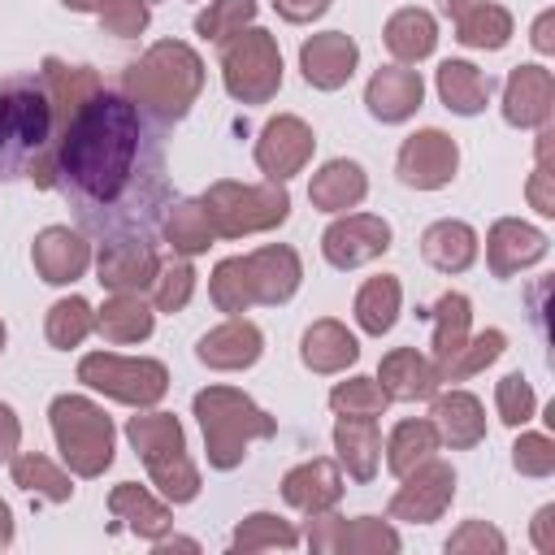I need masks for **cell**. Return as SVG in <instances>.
Instances as JSON below:
<instances>
[{"instance_id": "50", "label": "cell", "mask_w": 555, "mask_h": 555, "mask_svg": "<svg viewBox=\"0 0 555 555\" xmlns=\"http://www.w3.org/2000/svg\"><path fill=\"white\" fill-rule=\"evenodd\" d=\"M512 468L520 477H551L555 473V442L546 434H520L512 442Z\"/></svg>"}, {"instance_id": "31", "label": "cell", "mask_w": 555, "mask_h": 555, "mask_svg": "<svg viewBox=\"0 0 555 555\" xmlns=\"http://www.w3.org/2000/svg\"><path fill=\"white\" fill-rule=\"evenodd\" d=\"M382 39H386V52H390L399 65H416V61L434 56V48H438V22H434L429 9L408 4V9L390 13Z\"/></svg>"}, {"instance_id": "7", "label": "cell", "mask_w": 555, "mask_h": 555, "mask_svg": "<svg viewBox=\"0 0 555 555\" xmlns=\"http://www.w3.org/2000/svg\"><path fill=\"white\" fill-rule=\"evenodd\" d=\"M217 238H247V234H264L278 230L291 217V191L286 182H234L221 178L199 195Z\"/></svg>"}, {"instance_id": "13", "label": "cell", "mask_w": 555, "mask_h": 555, "mask_svg": "<svg viewBox=\"0 0 555 555\" xmlns=\"http://www.w3.org/2000/svg\"><path fill=\"white\" fill-rule=\"evenodd\" d=\"M395 169H399V182L403 186H416V191H442L455 169H460V143L438 130V126H425L416 134L403 139L399 156H395Z\"/></svg>"}, {"instance_id": "38", "label": "cell", "mask_w": 555, "mask_h": 555, "mask_svg": "<svg viewBox=\"0 0 555 555\" xmlns=\"http://www.w3.org/2000/svg\"><path fill=\"white\" fill-rule=\"evenodd\" d=\"M503 351H507V334H503V330L468 334L455 356H447L442 364H434V377H438V386H442V382H468V377H477L481 369H490Z\"/></svg>"}, {"instance_id": "40", "label": "cell", "mask_w": 555, "mask_h": 555, "mask_svg": "<svg viewBox=\"0 0 555 555\" xmlns=\"http://www.w3.org/2000/svg\"><path fill=\"white\" fill-rule=\"evenodd\" d=\"M399 546H403V538L395 525H386L377 516H356V520H338L330 555H395Z\"/></svg>"}, {"instance_id": "54", "label": "cell", "mask_w": 555, "mask_h": 555, "mask_svg": "<svg viewBox=\"0 0 555 555\" xmlns=\"http://www.w3.org/2000/svg\"><path fill=\"white\" fill-rule=\"evenodd\" d=\"M17 442H22V421L9 403H0V464L17 455Z\"/></svg>"}, {"instance_id": "19", "label": "cell", "mask_w": 555, "mask_h": 555, "mask_svg": "<svg viewBox=\"0 0 555 555\" xmlns=\"http://www.w3.org/2000/svg\"><path fill=\"white\" fill-rule=\"evenodd\" d=\"M30 260H35V273L48 286H69L91 269V243L69 225H48V230L35 234Z\"/></svg>"}, {"instance_id": "22", "label": "cell", "mask_w": 555, "mask_h": 555, "mask_svg": "<svg viewBox=\"0 0 555 555\" xmlns=\"http://www.w3.org/2000/svg\"><path fill=\"white\" fill-rule=\"evenodd\" d=\"M425 100V82H421V69H408V65H382L369 87H364V108L382 121V126H399L408 121Z\"/></svg>"}, {"instance_id": "52", "label": "cell", "mask_w": 555, "mask_h": 555, "mask_svg": "<svg viewBox=\"0 0 555 555\" xmlns=\"http://www.w3.org/2000/svg\"><path fill=\"white\" fill-rule=\"evenodd\" d=\"M551 165H538L533 173H529V186H525V195H529V204L542 212V217H555V186H551Z\"/></svg>"}, {"instance_id": "20", "label": "cell", "mask_w": 555, "mask_h": 555, "mask_svg": "<svg viewBox=\"0 0 555 555\" xmlns=\"http://www.w3.org/2000/svg\"><path fill=\"white\" fill-rule=\"evenodd\" d=\"M546 251H551V238L520 217H499L486 234V260H490L494 278H512V273L538 264Z\"/></svg>"}, {"instance_id": "32", "label": "cell", "mask_w": 555, "mask_h": 555, "mask_svg": "<svg viewBox=\"0 0 555 555\" xmlns=\"http://www.w3.org/2000/svg\"><path fill=\"white\" fill-rule=\"evenodd\" d=\"M434 82H438V100L460 117H477L490 104V91H494L490 74L477 69L473 61H442Z\"/></svg>"}, {"instance_id": "60", "label": "cell", "mask_w": 555, "mask_h": 555, "mask_svg": "<svg viewBox=\"0 0 555 555\" xmlns=\"http://www.w3.org/2000/svg\"><path fill=\"white\" fill-rule=\"evenodd\" d=\"M69 13H95L100 9V0H61Z\"/></svg>"}, {"instance_id": "9", "label": "cell", "mask_w": 555, "mask_h": 555, "mask_svg": "<svg viewBox=\"0 0 555 555\" xmlns=\"http://www.w3.org/2000/svg\"><path fill=\"white\" fill-rule=\"evenodd\" d=\"M78 382L100 390L104 399L126 403V408H156L169 395V369L147 356L91 351L78 360Z\"/></svg>"}, {"instance_id": "47", "label": "cell", "mask_w": 555, "mask_h": 555, "mask_svg": "<svg viewBox=\"0 0 555 555\" xmlns=\"http://www.w3.org/2000/svg\"><path fill=\"white\" fill-rule=\"evenodd\" d=\"M256 0H212L199 17H195V35L204 39H230L234 30L251 26L256 22Z\"/></svg>"}, {"instance_id": "6", "label": "cell", "mask_w": 555, "mask_h": 555, "mask_svg": "<svg viewBox=\"0 0 555 555\" xmlns=\"http://www.w3.org/2000/svg\"><path fill=\"white\" fill-rule=\"evenodd\" d=\"M48 425H52L56 451L69 464L74 477H100L113 464L117 429H113V416L95 399H87V395H56L48 403Z\"/></svg>"}, {"instance_id": "49", "label": "cell", "mask_w": 555, "mask_h": 555, "mask_svg": "<svg viewBox=\"0 0 555 555\" xmlns=\"http://www.w3.org/2000/svg\"><path fill=\"white\" fill-rule=\"evenodd\" d=\"M95 17H100V26H104L108 35H117V39H134V35L147 30L152 9H147V0H100Z\"/></svg>"}, {"instance_id": "24", "label": "cell", "mask_w": 555, "mask_h": 555, "mask_svg": "<svg viewBox=\"0 0 555 555\" xmlns=\"http://www.w3.org/2000/svg\"><path fill=\"white\" fill-rule=\"evenodd\" d=\"M434 408H429V421L438 429V442H447L451 451H468L486 438V408L477 395L468 390H434L429 395Z\"/></svg>"}, {"instance_id": "56", "label": "cell", "mask_w": 555, "mask_h": 555, "mask_svg": "<svg viewBox=\"0 0 555 555\" xmlns=\"http://www.w3.org/2000/svg\"><path fill=\"white\" fill-rule=\"evenodd\" d=\"M533 48H538L542 56L555 52V9L538 13V22H533Z\"/></svg>"}, {"instance_id": "43", "label": "cell", "mask_w": 555, "mask_h": 555, "mask_svg": "<svg viewBox=\"0 0 555 555\" xmlns=\"http://www.w3.org/2000/svg\"><path fill=\"white\" fill-rule=\"evenodd\" d=\"M95 330V308L82 299V295H65L48 308V321H43V334L56 351H69V347H82V338Z\"/></svg>"}, {"instance_id": "53", "label": "cell", "mask_w": 555, "mask_h": 555, "mask_svg": "<svg viewBox=\"0 0 555 555\" xmlns=\"http://www.w3.org/2000/svg\"><path fill=\"white\" fill-rule=\"evenodd\" d=\"M273 9H278L282 22L304 26V22H317V17L330 9V0H273Z\"/></svg>"}, {"instance_id": "25", "label": "cell", "mask_w": 555, "mask_h": 555, "mask_svg": "<svg viewBox=\"0 0 555 555\" xmlns=\"http://www.w3.org/2000/svg\"><path fill=\"white\" fill-rule=\"evenodd\" d=\"M108 512H113L117 529H130V533L143 538V542H156V538H165V533L173 529V512H169V503L156 499V494H152L147 486H139V481H121V486H113V494H108Z\"/></svg>"}, {"instance_id": "21", "label": "cell", "mask_w": 555, "mask_h": 555, "mask_svg": "<svg viewBox=\"0 0 555 555\" xmlns=\"http://www.w3.org/2000/svg\"><path fill=\"white\" fill-rule=\"evenodd\" d=\"M264 351V334L256 321L247 317H230L221 325H212L199 343H195V356L199 364L217 369V373H238V369H251Z\"/></svg>"}, {"instance_id": "45", "label": "cell", "mask_w": 555, "mask_h": 555, "mask_svg": "<svg viewBox=\"0 0 555 555\" xmlns=\"http://www.w3.org/2000/svg\"><path fill=\"white\" fill-rule=\"evenodd\" d=\"M152 308L156 312H182L186 304H191V295H195V269L186 264V256H178V260H160V273H156V282H152Z\"/></svg>"}, {"instance_id": "35", "label": "cell", "mask_w": 555, "mask_h": 555, "mask_svg": "<svg viewBox=\"0 0 555 555\" xmlns=\"http://www.w3.org/2000/svg\"><path fill=\"white\" fill-rule=\"evenodd\" d=\"M160 230H165V243L173 247V256H186V260L204 256L212 247V238H217V230H212V221H208L199 199H173L165 221H160Z\"/></svg>"}, {"instance_id": "58", "label": "cell", "mask_w": 555, "mask_h": 555, "mask_svg": "<svg viewBox=\"0 0 555 555\" xmlns=\"http://www.w3.org/2000/svg\"><path fill=\"white\" fill-rule=\"evenodd\" d=\"M477 4H481V0H438V9H442L451 22H455V17H464V13H468V9H477Z\"/></svg>"}, {"instance_id": "61", "label": "cell", "mask_w": 555, "mask_h": 555, "mask_svg": "<svg viewBox=\"0 0 555 555\" xmlns=\"http://www.w3.org/2000/svg\"><path fill=\"white\" fill-rule=\"evenodd\" d=\"M4 343H9V330H4V321H0V351H4Z\"/></svg>"}, {"instance_id": "42", "label": "cell", "mask_w": 555, "mask_h": 555, "mask_svg": "<svg viewBox=\"0 0 555 555\" xmlns=\"http://www.w3.org/2000/svg\"><path fill=\"white\" fill-rule=\"evenodd\" d=\"M230 546H234L238 555H256V551H291V546H299V529H295L291 520L273 516V512H251V516L238 520Z\"/></svg>"}, {"instance_id": "57", "label": "cell", "mask_w": 555, "mask_h": 555, "mask_svg": "<svg viewBox=\"0 0 555 555\" xmlns=\"http://www.w3.org/2000/svg\"><path fill=\"white\" fill-rule=\"evenodd\" d=\"M152 551H156V555H169V551H199V542H191V538H169V533H165V538L152 542Z\"/></svg>"}, {"instance_id": "3", "label": "cell", "mask_w": 555, "mask_h": 555, "mask_svg": "<svg viewBox=\"0 0 555 555\" xmlns=\"http://www.w3.org/2000/svg\"><path fill=\"white\" fill-rule=\"evenodd\" d=\"M199 91H204V61L182 39H160L121 69V95L160 126L182 121L199 100Z\"/></svg>"}, {"instance_id": "11", "label": "cell", "mask_w": 555, "mask_h": 555, "mask_svg": "<svg viewBox=\"0 0 555 555\" xmlns=\"http://www.w3.org/2000/svg\"><path fill=\"white\" fill-rule=\"evenodd\" d=\"M160 273V256L147 234H113L95 251V282L113 295H143Z\"/></svg>"}, {"instance_id": "27", "label": "cell", "mask_w": 555, "mask_h": 555, "mask_svg": "<svg viewBox=\"0 0 555 555\" xmlns=\"http://www.w3.org/2000/svg\"><path fill=\"white\" fill-rule=\"evenodd\" d=\"M299 360H304V369L330 377V373H343V369H351V364L360 360V343H356V334H351L343 321L321 317V321H312V325L304 330V338H299Z\"/></svg>"}, {"instance_id": "10", "label": "cell", "mask_w": 555, "mask_h": 555, "mask_svg": "<svg viewBox=\"0 0 555 555\" xmlns=\"http://www.w3.org/2000/svg\"><path fill=\"white\" fill-rule=\"evenodd\" d=\"M455 499V468L438 455H429L425 464H416L412 473H403V486L390 494L386 516L390 520H408V525H434Z\"/></svg>"}, {"instance_id": "36", "label": "cell", "mask_w": 555, "mask_h": 555, "mask_svg": "<svg viewBox=\"0 0 555 555\" xmlns=\"http://www.w3.org/2000/svg\"><path fill=\"white\" fill-rule=\"evenodd\" d=\"M429 321H434V343H429V360L442 364L447 356H455L464 347V338L473 334V304L468 295L460 291H447L438 295V304L429 308Z\"/></svg>"}, {"instance_id": "28", "label": "cell", "mask_w": 555, "mask_h": 555, "mask_svg": "<svg viewBox=\"0 0 555 555\" xmlns=\"http://www.w3.org/2000/svg\"><path fill=\"white\" fill-rule=\"evenodd\" d=\"M377 386L386 390L390 403H416V399H429L438 390V377H434V360L421 356L416 347H395L382 356L377 364Z\"/></svg>"}, {"instance_id": "23", "label": "cell", "mask_w": 555, "mask_h": 555, "mask_svg": "<svg viewBox=\"0 0 555 555\" xmlns=\"http://www.w3.org/2000/svg\"><path fill=\"white\" fill-rule=\"evenodd\" d=\"M282 499H286L295 512H304V516L338 507V499H343V468H338V460L317 455V460L295 464V468L282 477Z\"/></svg>"}, {"instance_id": "5", "label": "cell", "mask_w": 555, "mask_h": 555, "mask_svg": "<svg viewBox=\"0 0 555 555\" xmlns=\"http://www.w3.org/2000/svg\"><path fill=\"white\" fill-rule=\"evenodd\" d=\"M126 438L134 455L143 460L152 486L160 490L165 503H191L199 494V468L186 455V434L173 412H147L139 408L126 421Z\"/></svg>"}, {"instance_id": "1", "label": "cell", "mask_w": 555, "mask_h": 555, "mask_svg": "<svg viewBox=\"0 0 555 555\" xmlns=\"http://www.w3.org/2000/svg\"><path fill=\"white\" fill-rule=\"evenodd\" d=\"M52 186L95 238L147 234L165 208L160 134L121 91H95L52 147Z\"/></svg>"}, {"instance_id": "17", "label": "cell", "mask_w": 555, "mask_h": 555, "mask_svg": "<svg viewBox=\"0 0 555 555\" xmlns=\"http://www.w3.org/2000/svg\"><path fill=\"white\" fill-rule=\"evenodd\" d=\"M39 78H43L48 100H52V147H56V139L65 134V126L78 117V108H82L95 91H104V82H100V74H95L91 65H69V61H61V56H43ZM48 165H52V160H48Z\"/></svg>"}, {"instance_id": "55", "label": "cell", "mask_w": 555, "mask_h": 555, "mask_svg": "<svg viewBox=\"0 0 555 555\" xmlns=\"http://www.w3.org/2000/svg\"><path fill=\"white\" fill-rule=\"evenodd\" d=\"M533 546L542 555H555V503L538 507V516H533Z\"/></svg>"}, {"instance_id": "46", "label": "cell", "mask_w": 555, "mask_h": 555, "mask_svg": "<svg viewBox=\"0 0 555 555\" xmlns=\"http://www.w3.org/2000/svg\"><path fill=\"white\" fill-rule=\"evenodd\" d=\"M330 408L347 412V416H382L390 408V399L377 386V377H347L330 390Z\"/></svg>"}, {"instance_id": "8", "label": "cell", "mask_w": 555, "mask_h": 555, "mask_svg": "<svg viewBox=\"0 0 555 555\" xmlns=\"http://www.w3.org/2000/svg\"><path fill=\"white\" fill-rule=\"evenodd\" d=\"M221 82L238 104H269L282 91V48L264 26H243L221 39Z\"/></svg>"}, {"instance_id": "37", "label": "cell", "mask_w": 555, "mask_h": 555, "mask_svg": "<svg viewBox=\"0 0 555 555\" xmlns=\"http://www.w3.org/2000/svg\"><path fill=\"white\" fill-rule=\"evenodd\" d=\"M438 447H442V442H438L434 421H429V416H408V421H399V425L390 429V438H386V468H390L395 477H403V473H412L416 464H425Z\"/></svg>"}, {"instance_id": "4", "label": "cell", "mask_w": 555, "mask_h": 555, "mask_svg": "<svg viewBox=\"0 0 555 555\" xmlns=\"http://www.w3.org/2000/svg\"><path fill=\"white\" fill-rule=\"evenodd\" d=\"M195 421L204 434V455L217 473H230L247 460V447L278 434V416H269L251 395L234 386H204L195 395Z\"/></svg>"}, {"instance_id": "26", "label": "cell", "mask_w": 555, "mask_h": 555, "mask_svg": "<svg viewBox=\"0 0 555 555\" xmlns=\"http://www.w3.org/2000/svg\"><path fill=\"white\" fill-rule=\"evenodd\" d=\"M334 451H338V468H347L351 481H373L377 464H382L377 416H347V412H338V421H334Z\"/></svg>"}, {"instance_id": "16", "label": "cell", "mask_w": 555, "mask_h": 555, "mask_svg": "<svg viewBox=\"0 0 555 555\" xmlns=\"http://www.w3.org/2000/svg\"><path fill=\"white\" fill-rule=\"evenodd\" d=\"M356 65H360V43L351 35H343V30H321L312 39H304V48H299V74L317 91L347 87Z\"/></svg>"}, {"instance_id": "44", "label": "cell", "mask_w": 555, "mask_h": 555, "mask_svg": "<svg viewBox=\"0 0 555 555\" xmlns=\"http://www.w3.org/2000/svg\"><path fill=\"white\" fill-rule=\"evenodd\" d=\"M208 295H212L217 312H225V317H243L247 308H256L243 256H225V260H217V269H212V278H208Z\"/></svg>"}, {"instance_id": "14", "label": "cell", "mask_w": 555, "mask_h": 555, "mask_svg": "<svg viewBox=\"0 0 555 555\" xmlns=\"http://www.w3.org/2000/svg\"><path fill=\"white\" fill-rule=\"evenodd\" d=\"M317 152V134L304 117L295 113H278L264 121L260 139H256V165L269 182H286L295 173H304V165L312 160Z\"/></svg>"}, {"instance_id": "51", "label": "cell", "mask_w": 555, "mask_h": 555, "mask_svg": "<svg viewBox=\"0 0 555 555\" xmlns=\"http://www.w3.org/2000/svg\"><path fill=\"white\" fill-rule=\"evenodd\" d=\"M503 551H507V538L486 520H464L447 538V555H503Z\"/></svg>"}, {"instance_id": "39", "label": "cell", "mask_w": 555, "mask_h": 555, "mask_svg": "<svg viewBox=\"0 0 555 555\" xmlns=\"http://www.w3.org/2000/svg\"><path fill=\"white\" fill-rule=\"evenodd\" d=\"M9 473H13V486H17V490H30V494H39V499H48V503H69V499H74L69 473L56 468V464H52L48 455H39V451H17L13 464H9Z\"/></svg>"}, {"instance_id": "34", "label": "cell", "mask_w": 555, "mask_h": 555, "mask_svg": "<svg viewBox=\"0 0 555 555\" xmlns=\"http://www.w3.org/2000/svg\"><path fill=\"white\" fill-rule=\"evenodd\" d=\"M399 304H403L399 278H395V273H377V278H369V282L356 291V304H351V308H356V325H360L364 334L382 338V334L395 330Z\"/></svg>"}, {"instance_id": "29", "label": "cell", "mask_w": 555, "mask_h": 555, "mask_svg": "<svg viewBox=\"0 0 555 555\" xmlns=\"http://www.w3.org/2000/svg\"><path fill=\"white\" fill-rule=\"evenodd\" d=\"M364 195H369V178H364V169H360L356 160H347V156L325 160V165L312 173V182H308V199H312V208H321V212L360 208Z\"/></svg>"}, {"instance_id": "12", "label": "cell", "mask_w": 555, "mask_h": 555, "mask_svg": "<svg viewBox=\"0 0 555 555\" xmlns=\"http://www.w3.org/2000/svg\"><path fill=\"white\" fill-rule=\"evenodd\" d=\"M390 221L377 212H338L321 234V256L334 269H360L390 251Z\"/></svg>"}, {"instance_id": "41", "label": "cell", "mask_w": 555, "mask_h": 555, "mask_svg": "<svg viewBox=\"0 0 555 555\" xmlns=\"http://www.w3.org/2000/svg\"><path fill=\"white\" fill-rule=\"evenodd\" d=\"M512 13L503 9V4H494V0H481L477 9H468L464 17H455V39L464 43V48H481V52H499V48H507V39H512Z\"/></svg>"}, {"instance_id": "2", "label": "cell", "mask_w": 555, "mask_h": 555, "mask_svg": "<svg viewBox=\"0 0 555 555\" xmlns=\"http://www.w3.org/2000/svg\"><path fill=\"white\" fill-rule=\"evenodd\" d=\"M52 100L39 74L0 78V182L30 178L52 191Z\"/></svg>"}, {"instance_id": "30", "label": "cell", "mask_w": 555, "mask_h": 555, "mask_svg": "<svg viewBox=\"0 0 555 555\" xmlns=\"http://www.w3.org/2000/svg\"><path fill=\"white\" fill-rule=\"evenodd\" d=\"M421 256L425 264H434L438 273H464L477 260V230L468 221L442 217L434 225H425L421 234Z\"/></svg>"}, {"instance_id": "48", "label": "cell", "mask_w": 555, "mask_h": 555, "mask_svg": "<svg viewBox=\"0 0 555 555\" xmlns=\"http://www.w3.org/2000/svg\"><path fill=\"white\" fill-rule=\"evenodd\" d=\"M494 408H499V421H503V425L520 429L525 421H533L538 395H533V386H529L520 373H507V377H499V386H494Z\"/></svg>"}, {"instance_id": "15", "label": "cell", "mask_w": 555, "mask_h": 555, "mask_svg": "<svg viewBox=\"0 0 555 555\" xmlns=\"http://www.w3.org/2000/svg\"><path fill=\"white\" fill-rule=\"evenodd\" d=\"M555 113V78L542 65H516L503 82V121L516 130H542Z\"/></svg>"}, {"instance_id": "33", "label": "cell", "mask_w": 555, "mask_h": 555, "mask_svg": "<svg viewBox=\"0 0 555 555\" xmlns=\"http://www.w3.org/2000/svg\"><path fill=\"white\" fill-rule=\"evenodd\" d=\"M95 330L117 347L143 343L156 330V308L143 304V295H108L104 308H95Z\"/></svg>"}, {"instance_id": "59", "label": "cell", "mask_w": 555, "mask_h": 555, "mask_svg": "<svg viewBox=\"0 0 555 555\" xmlns=\"http://www.w3.org/2000/svg\"><path fill=\"white\" fill-rule=\"evenodd\" d=\"M13 542V512H9V503L0 499V551Z\"/></svg>"}, {"instance_id": "18", "label": "cell", "mask_w": 555, "mask_h": 555, "mask_svg": "<svg viewBox=\"0 0 555 555\" xmlns=\"http://www.w3.org/2000/svg\"><path fill=\"white\" fill-rule=\"evenodd\" d=\"M243 264H247L251 299L264 304V308L286 304V299L299 291V282H304V260H299V251L286 247V243H264V247L247 251Z\"/></svg>"}]
</instances>
